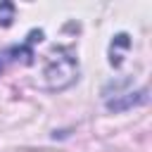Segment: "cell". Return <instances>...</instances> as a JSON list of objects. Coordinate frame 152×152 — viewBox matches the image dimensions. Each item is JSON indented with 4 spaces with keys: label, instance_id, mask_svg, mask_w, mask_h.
<instances>
[{
    "label": "cell",
    "instance_id": "3",
    "mask_svg": "<svg viewBox=\"0 0 152 152\" xmlns=\"http://www.w3.org/2000/svg\"><path fill=\"white\" fill-rule=\"evenodd\" d=\"M12 19H14V7H12L10 2H2V5H0V24L7 26Z\"/></svg>",
    "mask_w": 152,
    "mask_h": 152
},
{
    "label": "cell",
    "instance_id": "1",
    "mask_svg": "<svg viewBox=\"0 0 152 152\" xmlns=\"http://www.w3.org/2000/svg\"><path fill=\"white\" fill-rule=\"evenodd\" d=\"M45 88L50 90H64L78 78V64L71 52L66 50H55L48 55L45 69H43Z\"/></svg>",
    "mask_w": 152,
    "mask_h": 152
},
{
    "label": "cell",
    "instance_id": "2",
    "mask_svg": "<svg viewBox=\"0 0 152 152\" xmlns=\"http://www.w3.org/2000/svg\"><path fill=\"white\" fill-rule=\"evenodd\" d=\"M145 95H147V90H140V93H126L121 100H107V109H128V107H133V104H138V102H145Z\"/></svg>",
    "mask_w": 152,
    "mask_h": 152
}]
</instances>
